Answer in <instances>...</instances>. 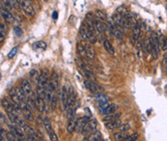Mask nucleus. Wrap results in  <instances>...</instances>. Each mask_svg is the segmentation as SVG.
I'll list each match as a JSON object with an SVG mask.
<instances>
[{"label":"nucleus","mask_w":167,"mask_h":141,"mask_svg":"<svg viewBox=\"0 0 167 141\" xmlns=\"http://www.w3.org/2000/svg\"><path fill=\"white\" fill-rule=\"evenodd\" d=\"M152 55H153V58L156 60L158 58V54H159V51H160V45H159V38H158V35L153 32V35H152Z\"/></svg>","instance_id":"obj_1"},{"label":"nucleus","mask_w":167,"mask_h":141,"mask_svg":"<svg viewBox=\"0 0 167 141\" xmlns=\"http://www.w3.org/2000/svg\"><path fill=\"white\" fill-rule=\"evenodd\" d=\"M80 35H81V38L84 41L90 43V44H95L97 42V37L96 35L89 31V29L86 27V25H82L81 28H80Z\"/></svg>","instance_id":"obj_2"},{"label":"nucleus","mask_w":167,"mask_h":141,"mask_svg":"<svg viewBox=\"0 0 167 141\" xmlns=\"http://www.w3.org/2000/svg\"><path fill=\"white\" fill-rule=\"evenodd\" d=\"M99 112H101L103 116L108 115V114H113L118 110L119 106L116 103H105L103 106H99Z\"/></svg>","instance_id":"obj_3"},{"label":"nucleus","mask_w":167,"mask_h":141,"mask_svg":"<svg viewBox=\"0 0 167 141\" xmlns=\"http://www.w3.org/2000/svg\"><path fill=\"white\" fill-rule=\"evenodd\" d=\"M19 3H21V10L24 12L25 15L29 16V17H34L36 12L29 0H19Z\"/></svg>","instance_id":"obj_4"},{"label":"nucleus","mask_w":167,"mask_h":141,"mask_svg":"<svg viewBox=\"0 0 167 141\" xmlns=\"http://www.w3.org/2000/svg\"><path fill=\"white\" fill-rule=\"evenodd\" d=\"M97 127H98V121H97V119H91L88 122V124L86 125L85 128L83 129L82 130V134L83 135H89V134H91L92 132H94Z\"/></svg>","instance_id":"obj_5"},{"label":"nucleus","mask_w":167,"mask_h":141,"mask_svg":"<svg viewBox=\"0 0 167 141\" xmlns=\"http://www.w3.org/2000/svg\"><path fill=\"white\" fill-rule=\"evenodd\" d=\"M21 113L29 122L34 121V115L32 113V109L26 103H21Z\"/></svg>","instance_id":"obj_6"},{"label":"nucleus","mask_w":167,"mask_h":141,"mask_svg":"<svg viewBox=\"0 0 167 141\" xmlns=\"http://www.w3.org/2000/svg\"><path fill=\"white\" fill-rule=\"evenodd\" d=\"M48 79H49V72L48 70H44L43 71V73L41 74V75H40L38 85H37V86L45 88L46 84L48 83Z\"/></svg>","instance_id":"obj_7"},{"label":"nucleus","mask_w":167,"mask_h":141,"mask_svg":"<svg viewBox=\"0 0 167 141\" xmlns=\"http://www.w3.org/2000/svg\"><path fill=\"white\" fill-rule=\"evenodd\" d=\"M84 85H85L86 89L93 94H98L99 91L102 90V88L99 87L98 84H96L95 82H93V81H91V80H85Z\"/></svg>","instance_id":"obj_8"},{"label":"nucleus","mask_w":167,"mask_h":141,"mask_svg":"<svg viewBox=\"0 0 167 141\" xmlns=\"http://www.w3.org/2000/svg\"><path fill=\"white\" fill-rule=\"evenodd\" d=\"M68 99H69V90L67 88L66 85L62 87L61 89V103L63 106V109H67V103H68Z\"/></svg>","instance_id":"obj_9"},{"label":"nucleus","mask_w":167,"mask_h":141,"mask_svg":"<svg viewBox=\"0 0 167 141\" xmlns=\"http://www.w3.org/2000/svg\"><path fill=\"white\" fill-rule=\"evenodd\" d=\"M1 16L7 23H13L15 21V17L13 16L12 13L3 7H1Z\"/></svg>","instance_id":"obj_10"},{"label":"nucleus","mask_w":167,"mask_h":141,"mask_svg":"<svg viewBox=\"0 0 167 141\" xmlns=\"http://www.w3.org/2000/svg\"><path fill=\"white\" fill-rule=\"evenodd\" d=\"M21 87L22 88V90L24 91V93L26 94V96H33V91H32V87L30 85V82L27 79H22L21 82Z\"/></svg>","instance_id":"obj_11"},{"label":"nucleus","mask_w":167,"mask_h":141,"mask_svg":"<svg viewBox=\"0 0 167 141\" xmlns=\"http://www.w3.org/2000/svg\"><path fill=\"white\" fill-rule=\"evenodd\" d=\"M78 120H79V118L75 116L69 121L68 125H67V132H68L69 133H72L75 130H76V127H77Z\"/></svg>","instance_id":"obj_12"},{"label":"nucleus","mask_w":167,"mask_h":141,"mask_svg":"<svg viewBox=\"0 0 167 141\" xmlns=\"http://www.w3.org/2000/svg\"><path fill=\"white\" fill-rule=\"evenodd\" d=\"M89 121H90L89 116H83L81 118H79L78 123H77V127H76V132H77L78 133H81L83 129H84L86 125L88 124Z\"/></svg>","instance_id":"obj_13"},{"label":"nucleus","mask_w":167,"mask_h":141,"mask_svg":"<svg viewBox=\"0 0 167 141\" xmlns=\"http://www.w3.org/2000/svg\"><path fill=\"white\" fill-rule=\"evenodd\" d=\"M102 132L99 130H95L89 135H85L83 141H99L102 139Z\"/></svg>","instance_id":"obj_14"},{"label":"nucleus","mask_w":167,"mask_h":141,"mask_svg":"<svg viewBox=\"0 0 167 141\" xmlns=\"http://www.w3.org/2000/svg\"><path fill=\"white\" fill-rule=\"evenodd\" d=\"M75 104V94L73 89L71 87L69 89V99H68V103H67V109L73 107Z\"/></svg>","instance_id":"obj_15"},{"label":"nucleus","mask_w":167,"mask_h":141,"mask_svg":"<svg viewBox=\"0 0 167 141\" xmlns=\"http://www.w3.org/2000/svg\"><path fill=\"white\" fill-rule=\"evenodd\" d=\"M122 125V122H121V119H117V120H114L112 121V122H109V123H105V127L106 129L108 130H114L116 129H119V127Z\"/></svg>","instance_id":"obj_16"},{"label":"nucleus","mask_w":167,"mask_h":141,"mask_svg":"<svg viewBox=\"0 0 167 141\" xmlns=\"http://www.w3.org/2000/svg\"><path fill=\"white\" fill-rule=\"evenodd\" d=\"M82 44L84 45L86 52H87V58L88 59H94L96 53H95L94 48H93V47H92V45L90 44V43H84V42H82Z\"/></svg>","instance_id":"obj_17"},{"label":"nucleus","mask_w":167,"mask_h":141,"mask_svg":"<svg viewBox=\"0 0 167 141\" xmlns=\"http://www.w3.org/2000/svg\"><path fill=\"white\" fill-rule=\"evenodd\" d=\"M140 32H141V27L138 24L136 27L132 30V34H131V44L134 45L136 43H137L139 36H140Z\"/></svg>","instance_id":"obj_18"},{"label":"nucleus","mask_w":167,"mask_h":141,"mask_svg":"<svg viewBox=\"0 0 167 141\" xmlns=\"http://www.w3.org/2000/svg\"><path fill=\"white\" fill-rule=\"evenodd\" d=\"M94 23H95L96 30H97V32H98L99 34H102L103 32L105 31V29H106V24L103 23V21H99V19L95 18Z\"/></svg>","instance_id":"obj_19"},{"label":"nucleus","mask_w":167,"mask_h":141,"mask_svg":"<svg viewBox=\"0 0 167 141\" xmlns=\"http://www.w3.org/2000/svg\"><path fill=\"white\" fill-rule=\"evenodd\" d=\"M143 50H144L147 54L152 53V39L150 37H147L144 42H143Z\"/></svg>","instance_id":"obj_20"},{"label":"nucleus","mask_w":167,"mask_h":141,"mask_svg":"<svg viewBox=\"0 0 167 141\" xmlns=\"http://www.w3.org/2000/svg\"><path fill=\"white\" fill-rule=\"evenodd\" d=\"M95 98H96L97 101H98L99 106H103V104L108 103V98H107V96H106L105 94L98 93V94H96Z\"/></svg>","instance_id":"obj_21"},{"label":"nucleus","mask_w":167,"mask_h":141,"mask_svg":"<svg viewBox=\"0 0 167 141\" xmlns=\"http://www.w3.org/2000/svg\"><path fill=\"white\" fill-rule=\"evenodd\" d=\"M128 136V132H120L119 130L118 132H115L113 134V139H114V141H125Z\"/></svg>","instance_id":"obj_22"},{"label":"nucleus","mask_w":167,"mask_h":141,"mask_svg":"<svg viewBox=\"0 0 167 141\" xmlns=\"http://www.w3.org/2000/svg\"><path fill=\"white\" fill-rule=\"evenodd\" d=\"M76 62H77V65H78V67L79 69H81L82 71H84L86 74H89V75H93V71H92V69L91 68H89V66H87L84 62L83 61H80L78 60V59H76Z\"/></svg>","instance_id":"obj_23"},{"label":"nucleus","mask_w":167,"mask_h":141,"mask_svg":"<svg viewBox=\"0 0 167 141\" xmlns=\"http://www.w3.org/2000/svg\"><path fill=\"white\" fill-rule=\"evenodd\" d=\"M120 115H121V113H118V112H115V113H113V114H108V115H104V117L102 118V121L104 123L112 122V121L119 119Z\"/></svg>","instance_id":"obj_24"},{"label":"nucleus","mask_w":167,"mask_h":141,"mask_svg":"<svg viewBox=\"0 0 167 141\" xmlns=\"http://www.w3.org/2000/svg\"><path fill=\"white\" fill-rule=\"evenodd\" d=\"M102 44H103V47H104V50L107 51L110 55H114V53H115L114 48H113V45L110 44V42L108 40H105L104 39L102 42Z\"/></svg>","instance_id":"obj_25"},{"label":"nucleus","mask_w":167,"mask_h":141,"mask_svg":"<svg viewBox=\"0 0 167 141\" xmlns=\"http://www.w3.org/2000/svg\"><path fill=\"white\" fill-rule=\"evenodd\" d=\"M16 94H18V96L19 98V100L21 101V103H26V100H27V96H26V94L24 93V91L22 90V88L19 86V87H16Z\"/></svg>","instance_id":"obj_26"},{"label":"nucleus","mask_w":167,"mask_h":141,"mask_svg":"<svg viewBox=\"0 0 167 141\" xmlns=\"http://www.w3.org/2000/svg\"><path fill=\"white\" fill-rule=\"evenodd\" d=\"M76 51H77V53L80 55V56L87 58V52H86L85 47L82 43H78V44L76 45Z\"/></svg>","instance_id":"obj_27"},{"label":"nucleus","mask_w":167,"mask_h":141,"mask_svg":"<svg viewBox=\"0 0 167 141\" xmlns=\"http://www.w3.org/2000/svg\"><path fill=\"white\" fill-rule=\"evenodd\" d=\"M94 15H95V18L99 19L102 21H104L106 19V14L103 11H102V10H97L94 13Z\"/></svg>","instance_id":"obj_28"},{"label":"nucleus","mask_w":167,"mask_h":141,"mask_svg":"<svg viewBox=\"0 0 167 141\" xmlns=\"http://www.w3.org/2000/svg\"><path fill=\"white\" fill-rule=\"evenodd\" d=\"M23 132H24V133L26 134V135H31V136H35L36 134V130L33 129L32 127L28 126V125H26V126L23 128Z\"/></svg>","instance_id":"obj_29"},{"label":"nucleus","mask_w":167,"mask_h":141,"mask_svg":"<svg viewBox=\"0 0 167 141\" xmlns=\"http://www.w3.org/2000/svg\"><path fill=\"white\" fill-rule=\"evenodd\" d=\"M33 47L36 48V50H45V48H46V43L43 42V41L36 42V43L33 44Z\"/></svg>","instance_id":"obj_30"},{"label":"nucleus","mask_w":167,"mask_h":141,"mask_svg":"<svg viewBox=\"0 0 167 141\" xmlns=\"http://www.w3.org/2000/svg\"><path fill=\"white\" fill-rule=\"evenodd\" d=\"M75 111H76V107L73 106L72 108H69V109L66 110V115H67V118H68L69 120H71L72 118H73L75 116Z\"/></svg>","instance_id":"obj_31"},{"label":"nucleus","mask_w":167,"mask_h":141,"mask_svg":"<svg viewBox=\"0 0 167 141\" xmlns=\"http://www.w3.org/2000/svg\"><path fill=\"white\" fill-rule=\"evenodd\" d=\"M57 95H56V91L53 92V95H52V99L50 101V106H51V109L52 110H55L56 107H57Z\"/></svg>","instance_id":"obj_32"},{"label":"nucleus","mask_w":167,"mask_h":141,"mask_svg":"<svg viewBox=\"0 0 167 141\" xmlns=\"http://www.w3.org/2000/svg\"><path fill=\"white\" fill-rule=\"evenodd\" d=\"M43 125H44V127H45V129L46 132H50V130H52L50 120H49L48 117H45L44 121H43Z\"/></svg>","instance_id":"obj_33"},{"label":"nucleus","mask_w":167,"mask_h":141,"mask_svg":"<svg viewBox=\"0 0 167 141\" xmlns=\"http://www.w3.org/2000/svg\"><path fill=\"white\" fill-rule=\"evenodd\" d=\"M5 137H6V139H7L8 141H19L18 137H16L15 134L11 132V130L5 133Z\"/></svg>","instance_id":"obj_34"},{"label":"nucleus","mask_w":167,"mask_h":141,"mask_svg":"<svg viewBox=\"0 0 167 141\" xmlns=\"http://www.w3.org/2000/svg\"><path fill=\"white\" fill-rule=\"evenodd\" d=\"M40 75H41V74H39L38 71L35 70V69H33V70L30 71V77H31L34 80H36V81H37V83H38V81H39Z\"/></svg>","instance_id":"obj_35"},{"label":"nucleus","mask_w":167,"mask_h":141,"mask_svg":"<svg viewBox=\"0 0 167 141\" xmlns=\"http://www.w3.org/2000/svg\"><path fill=\"white\" fill-rule=\"evenodd\" d=\"M11 5L13 6V8L16 10H19V8L21 9V3H19V0H9Z\"/></svg>","instance_id":"obj_36"},{"label":"nucleus","mask_w":167,"mask_h":141,"mask_svg":"<svg viewBox=\"0 0 167 141\" xmlns=\"http://www.w3.org/2000/svg\"><path fill=\"white\" fill-rule=\"evenodd\" d=\"M48 136H49V139L51 141H58V135L56 134V132L54 130H50V132H48Z\"/></svg>","instance_id":"obj_37"},{"label":"nucleus","mask_w":167,"mask_h":141,"mask_svg":"<svg viewBox=\"0 0 167 141\" xmlns=\"http://www.w3.org/2000/svg\"><path fill=\"white\" fill-rule=\"evenodd\" d=\"M4 35H5V25L1 23V25H0V43H3V41H4Z\"/></svg>","instance_id":"obj_38"},{"label":"nucleus","mask_w":167,"mask_h":141,"mask_svg":"<svg viewBox=\"0 0 167 141\" xmlns=\"http://www.w3.org/2000/svg\"><path fill=\"white\" fill-rule=\"evenodd\" d=\"M137 138H138V133L134 132L132 134H129V136L126 137L125 141H135Z\"/></svg>","instance_id":"obj_39"},{"label":"nucleus","mask_w":167,"mask_h":141,"mask_svg":"<svg viewBox=\"0 0 167 141\" xmlns=\"http://www.w3.org/2000/svg\"><path fill=\"white\" fill-rule=\"evenodd\" d=\"M129 129H131V125L129 124H122L121 126L119 127L120 132H128Z\"/></svg>","instance_id":"obj_40"},{"label":"nucleus","mask_w":167,"mask_h":141,"mask_svg":"<svg viewBox=\"0 0 167 141\" xmlns=\"http://www.w3.org/2000/svg\"><path fill=\"white\" fill-rule=\"evenodd\" d=\"M128 12H129V11L125 8V6H121V7H119L118 9H117V13H118V14H120L121 16H123V17H124V16H125Z\"/></svg>","instance_id":"obj_41"},{"label":"nucleus","mask_w":167,"mask_h":141,"mask_svg":"<svg viewBox=\"0 0 167 141\" xmlns=\"http://www.w3.org/2000/svg\"><path fill=\"white\" fill-rule=\"evenodd\" d=\"M16 52H18V47H13L11 51L9 52V54H8V58L9 59H12L13 57H15V55L16 54Z\"/></svg>","instance_id":"obj_42"},{"label":"nucleus","mask_w":167,"mask_h":141,"mask_svg":"<svg viewBox=\"0 0 167 141\" xmlns=\"http://www.w3.org/2000/svg\"><path fill=\"white\" fill-rule=\"evenodd\" d=\"M14 32H15V34L18 36V37H21V36L22 35V30H21V28L19 27V26H15V27H14Z\"/></svg>","instance_id":"obj_43"},{"label":"nucleus","mask_w":167,"mask_h":141,"mask_svg":"<svg viewBox=\"0 0 167 141\" xmlns=\"http://www.w3.org/2000/svg\"><path fill=\"white\" fill-rule=\"evenodd\" d=\"M0 116H1V117H0V119H1V124L5 123L6 125H8V124H7V121H6V118H5V116L3 115V113L0 114Z\"/></svg>","instance_id":"obj_44"},{"label":"nucleus","mask_w":167,"mask_h":141,"mask_svg":"<svg viewBox=\"0 0 167 141\" xmlns=\"http://www.w3.org/2000/svg\"><path fill=\"white\" fill-rule=\"evenodd\" d=\"M52 18H54V19H56V18H58V13L56 12V11H54V12H53V14H52Z\"/></svg>","instance_id":"obj_45"},{"label":"nucleus","mask_w":167,"mask_h":141,"mask_svg":"<svg viewBox=\"0 0 167 141\" xmlns=\"http://www.w3.org/2000/svg\"><path fill=\"white\" fill-rule=\"evenodd\" d=\"M162 50H167V37L165 38V44H164V47H163Z\"/></svg>","instance_id":"obj_46"},{"label":"nucleus","mask_w":167,"mask_h":141,"mask_svg":"<svg viewBox=\"0 0 167 141\" xmlns=\"http://www.w3.org/2000/svg\"><path fill=\"white\" fill-rule=\"evenodd\" d=\"M5 132V130H3V128L1 127V134H3V133H4Z\"/></svg>","instance_id":"obj_47"},{"label":"nucleus","mask_w":167,"mask_h":141,"mask_svg":"<svg viewBox=\"0 0 167 141\" xmlns=\"http://www.w3.org/2000/svg\"><path fill=\"white\" fill-rule=\"evenodd\" d=\"M99 141H106V140H105V139H101Z\"/></svg>","instance_id":"obj_48"},{"label":"nucleus","mask_w":167,"mask_h":141,"mask_svg":"<svg viewBox=\"0 0 167 141\" xmlns=\"http://www.w3.org/2000/svg\"><path fill=\"white\" fill-rule=\"evenodd\" d=\"M166 55H167V54H166Z\"/></svg>","instance_id":"obj_49"}]
</instances>
